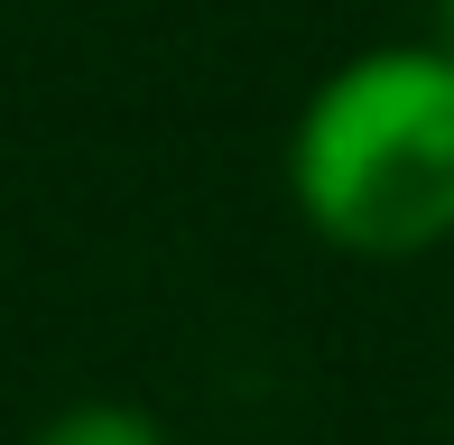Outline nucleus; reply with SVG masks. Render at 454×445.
Listing matches in <instances>:
<instances>
[{
  "label": "nucleus",
  "instance_id": "3",
  "mask_svg": "<svg viewBox=\"0 0 454 445\" xmlns=\"http://www.w3.org/2000/svg\"><path fill=\"white\" fill-rule=\"evenodd\" d=\"M427 37H436V47L454 56V0H427Z\"/></svg>",
  "mask_w": 454,
  "mask_h": 445
},
{
  "label": "nucleus",
  "instance_id": "1",
  "mask_svg": "<svg viewBox=\"0 0 454 445\" xmlns=\"http://www.w3.org/2000/svg\"><path fill=\"white\" fill-rule=\"evenodd\" d=\"M287 205L343 260H427L454 241V56L436 37L353 47L306 84Z\"/></svg>",
  "mask_w": 454,
  "mask_h": 445
},
{
  "label": "nucleus",
  "instance_id": "2",
  "mask_svg": "<svg viewBox=\"0 0 454 445\" xmlns=\"http://www.w3.org/2000/svg\"><path fill=\"white\" fill-rule=\"evenodd\" d=\"M28 445H176V436L139 399H66V409H47L28 427Z\"/></svg>",
  "mask_w": 454,
  "mask_h": 445
}]
</instances>
